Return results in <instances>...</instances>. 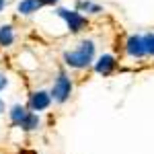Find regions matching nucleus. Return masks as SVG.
Masks as SVG:
<instances>
[{"label": "nucleus", "instance_id": "f257e3e1", "mask_svg": "<svg viewBox=\"0 0 154 154\" xmlns=\"http://www.w3.org/2000/svg\"><path fill=\"white\" fill-rule=\"evenodd\" d=\"M93 56H95V43L93 41H82L78 49L64 54V62L72 68H84L93 62Z\"/></svg>", "mask_w": 154, "mask_h": 154}, {"label": "nucleus", "instance_id": "4468645a", "mask_svg": "<svg viewBox=\"0 0 154 154\" xmlns=\"http://www.w3.org/2000/svg\"><path fill=\"white\" fill-rule=\"evenodd\" d=\"M0 113H4V101L0 99Z\"/></svg>", "mask_w": 154, "mask_h": 154}, {"label": "nucleus", "instance_id": "20e7f679", "mask_svg": "<svg viewBox=\"0 0 154 154\" xmlns=\"http://www.w3.org/2000/svg\"><path fill=\"white\" fill-rule=\"evenodd\" d=\"M31 109L33 111H43V109H48L49 105H51V97H49V93H45V91H37L35 95L31 97Z\"/></svg>", "mask_w": 154, "mask_h": 154}, {"label": "nucleus", "instance_id": "0eeeda50", "mask_svg": "<svg viewBox=\"0 0 154 154\" xmlns=\"http://www.w3.org/2000/svg\"><path fill=\"white\" fill-rule=\"evenodd\" d=\"M27 113H29V111H27L23 105H14V107L11 109V119H12V123L21 125V123H23V119L27 117Z\"/></svg>", "mask_w": 154, "mask_h": 154}, {"label": "nucleus", "instance_id": "f8f14e48", "mask_svg": "<svg viewBox=\"0 0 154 154\" xmlns=\"http://www.w3.org/2000/svg\"><path fill=\"white\" fill-rule=\"evenodd\" d=\"M6 82H8V80H6V76H4V74H0V91L6 86Z\"/></svg>", "mask_w": 154, "mask_h": 154}, {"label": "nucleus", "instance_id": "7ed1b4c3", "mask_svg": "<svg viewBox=\"0 0 154 154\" xmlns=\"http://www.w3.org/2000/svg\"><path fill=\"white\" fill-rule=\"evenodd\" d=\"M58 14L68 23V27H70V31H80L84 25H86V19H84L80 12H76V11H68V8H58Z\"/></svg>", "mask_w": 154, "mask_h": 154}, {"label": "nucleus", "instance_id": "2eb2a0df", "mask_svg": "<svg viewBox=\"0 0 154 154\" xmlns=\"http://www.w3.org/2000/svg\"><path fill=\"white\" fill-rule=\"evenodd\" d=\"M4 4H6V0H0V11L4 8Z\"/></svg>", "mask_w": 154, "mask_h": 154}, {"label": "nucleus", "instance_id": "f03ea898", "mask_svg": "<svg viewBox=\"0 0 154 154\" xmlns=\"http://www.w3.org/2000/svg\"><path fill=\"white\" fill-rule=\"evenodd\" d=\"M72 93V82L70 78L66 76V74H60L58 80L54 82V88H51V99L54 101H58V103H64V101H68V97Z\"/></svg>", "mask_w": 154, "mask_h": 154}, {"label": "nucleus", "instance_id": "6e6552de", "mask_svg": "<svg viewBox=\"0 0 154 154\" xmlns=\"http://www.w3.org/2000/svg\"><path fill=\"white\" fill-rule=\"evenodd\" d=\"M14 35H12V27L11 25H4V27H0V45L2 48H6V45H11Z\"/></svg>", "mask_w": 154, "mask_h": 154}, {"label": "nucleus", "instance_id": "9d476101", "mask_svg": "<svg viewBox=\"0 0 154 154\" xmlns=\"http://www.w3.org/2000/svg\"><path fill=\"white\" fill-rule=\"evenodd\" d=\"M37 125H39V115L29 111L27 117L23 119V123H21V128H25L27 131H31V130H37Z\"/></svg>", "mask_w": 154, "mask_h": 154}, {"label": "nucleus", "instance_id": "ddd939ff", "mask_svg": "<svg viewBox=\"0 0 154 154\" xmlns=\"http://www.w3.org/2000/svg\"><path fill=\"white\" fill-rule=\"evenodd\" d=\"M41 4H54V2H58V0H39Z\"/></svg>", "mask_w": 154, "mask_h": 154}, {"label": "nucleus", "instance_id": "423d86ee", "mask_svg": "<svg viewBox=\"0 0 154 154\" xmlns=\"http://www.w3.org/2000/svg\"><path fill=\"white\" fill-rule=\"evenodd\" d=\"M95 68H97V72H99V74L107 76V74H111V72H113V68H115V58H113V56H101Z\"/></svg>", "mask_w": 154, "mask_h": 154}, {"label": "nucleus", "instance_id": "1a4fd4ad", "mask_svg": "<svg viewBox=\"0 0 154 154\" xmlns=\"http://www.w3.org/2000/svg\"><path fill=\"white\" fill-rule=\"evenodd\" d=\"M39 6H41L39 0H23V2L19 4V12H23V14H31V12H35Z\"/></svg>", "mask_w": 154, "mask_h": 154}, {"label": "nucleus", "instance_id": "9b49d317", "mask_svg": "<svg viewBox=\"0 0 154 154\" xmlns=\"http://www.w3.org/2000/svg\"><path fill=\"white\" fill-rule=\"evenodd\" d=\"M142 41H144V48H146V54H152L154 56V33L142 37Z\"/></svg>", "mask_w": 154, "mask_h": 154}, {"label": "nucleus", "instance_id": "39448f33", "mask_svg": "<svg viewBox=\"0 0 154 154\" xmlns=\"http://www.w3.org/2000/svg\"><path fill=\"white\" fill-rule=\"evenodd\" d=\"M128 54L130 56H134V58H142L144 54H146V48H144V41L142 37L134 35L128 39Z\"/></svg>", "mask_w": 154, "mask_h": 154}]
</instances>
